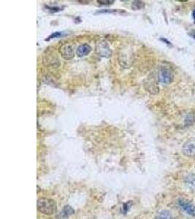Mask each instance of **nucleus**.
<instances>
[{"label": "nucleus", "instance_id": "nucleus-6", "mask_svg": "<svg viewBox=\"0 0 195 219\" xmlns=\"http://www.w3.org/2000/svg\"><path fill=\"white\" fill-rule=\"evenodd\" d=\"M59 53L65 59H71L74 57V50L70 44H65L60 47Z\"/></svg>", "mask_w": 195, "mask_h": 219}, {"label": "nucleus", "instance_id": "nucleus-1", "mask_svg": "<svg viewBox=\"0 0 195 219\" xmlns=\"http://www.w3.org/2000/svg\"><path fill=\"white\" fill-rule=\"evenodd\" d=\"M37 210L45 215H52L56 211L55 201L49 198H40L37 203Z\"/></svg>", "mask_w": 195, "mask_h": 219}, {"label": "nucleus", "instance_id": "nucleus-7", "mask_svg": "<svg viewBox=\"0 0 195 219\" xmlns=\"http://www.w3.org/2000/svg\"><path fill=\"white\" fill-rule=\"evenodd\" d=\"M91 48L89 45L86 43L82 44L78 46V48H77L76 53L79 57H85L86 55H88V54L91 52Z\"/></svg>", "mask_w": 195, "mask_h": 219}, {"label": "nucleus", "instance_id": "nucleus-9", "mask_svg": "<svg viewBox=\"0 0 195 219\" xmlns=\"http://www.w3.org/2000/svg\"><path fill=\"white\" fill-rule=\"evenodd\" d=\"M155 219H172V217L170 211L164 210L159 213V214L157 215Z\"/></svg>", "mask_w": 195, "mask_h": 219}, {"label": "nucleus", "instance_id": "nucleus-2", "mask_svg": "<svg viewBox=\"0 0 195 219\" xmlns=\"http://www.w3.org/2000/svg\"><path fill=\"white\" fill-rule=\"evenodd\" d=\"M95 51L99 57L105 58H109L112 55V50L105 40H99L97 42Z\"/></svg>", "mask_w": 195, "mask_h": 219}, {"label": "nucleus", "instance_id": "nucleus-5", "mask_svg": "<svg viewBox=\"0 0 195 219\" xmlns=\"http://www.w3.org/2000/svg\"><path fill=\"white\" fill-rule=\"evenodd\" d=\"M178 204L181 208L187 214L192 216H195V206L192 203H191L188 200L181 199L178 200Z\"/></svg>", "mask_w": 195, "mask_h": 219}, {"label": "nucleus", "instance_id": "nucleus-14", "mask_svg": "<svg viewBox=\"0 0 195 219\" xmlns=\"http://www.w3.org/2000/svg\"><path fill=\"white\" fill-rule=\"evenodd\" d=\"M192 15H193V18H194V21H195V9H194V10L193 11V13H192Z\"/></svg>", "mask_w": 195, "mask_h": 219}, {"label": "nucleus", "instance_id": "nucleus-4", "mask_svg": "<svg viewBox=\"0 0 195 219\" xmlns=\"http://www.w3.org/2000/svg\"><path fill=\"white\" fill-rule=\"evenodd\" d=\"M183 154L187 157H195V137L187 140L182 148Z\"/></svg>", "mask_w": 195, "mask_h": 219}, {"label": "nucleus", "instance_id": "nucleus-3", "mask_svg": "<svg viewBox=\"0 0 195 219\" xmlns=\"http://www.w3.org/2000/svg\"><path fill=\"white\" fill-rule=\"evenodd\" d=\"M159 78L160 82H162V83H171L174 78L173 73H172L171 70L167 68V67H161L159 73Z\"/></svg>", "mask_w": 195, "mask_h": 219}, {"label": "nucleus", "instance_id": "nucleus-11", "mask_svg": "<svg viewBox=\"0 0 195 219\" xmlns=\"http://www.w3.org/2000/svg\"><path fill=\"white\" fill-rule=\"evenodd\" d=\"M97 2L100 3L101 5H112V3L114 2V1H111V0H106V1H102V0H99V1H97Z\"/></svg>", "mask_w": 195, "mask_h": 219}, {"label": "nucleus", "instance_id": "nucleus-13", "mask_svg": "<svg viewBox=\"0 0 195 219\" xmlns=\"http://www.w3.org/2000/svg\"><path fill=\"white\" fill-rule=\"evenodd\" d=\"M46 8H48V10L52 11L53 13L57 12V11H59V10H61V9H60L59 7H48V6H47Z\"/></svg>", "mask_w": 195, "mask_h": 219}, {"label": "nucleus", "instance_id": "nucleus-8", "mask_svg": "<svg viewBox=\"0 0 195 219\" xmlns=\"http://www.w3.org/2000/svg\"><path fill=\"white\" fill-rule=\"evenodd\" d=\"M73 213H74V210L72 209V207L69 205H66L65 207H64L63 210L59 213L58 218L59 219H65L68 218L69 216H72Z\"/></svg>", "mask_w": 195, "mask_h": 219}, {"label": "nucleus", "instance_id": "nucleus-10", "mask_svg": "<svg viewBox=\"0 0 195 219\" xmlns=\"http://www.w3.org/2000/svg\"><path fill=\"white\" fill-rule=\"evenodd\" d=\"M186 185L192 190H195V175L192 174V175H189L188 177H187Z\"/></svg>", "mask_w": 195, "mask_h": 219}, {"label": "nucleus", "instance_id": "nucleus-12", "mask_svg": "<svg viewBox=\"0 0 195 219\" xmlns=\"http://www.w3.org/2000/svg\"><path fill=\"white\" fill-rule=\"evenodd\" d=\"M61 36V32H55L53 34H52L50 36L48 37V40H50V39H52V38H55V37H60Z\"/></svg>", "mask_w": 195, "mask_h": 219}]
</instances>
